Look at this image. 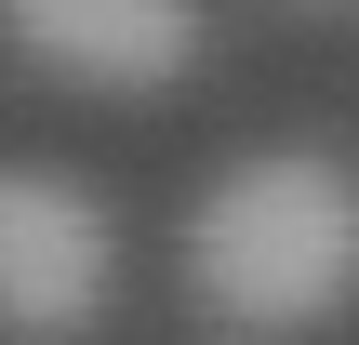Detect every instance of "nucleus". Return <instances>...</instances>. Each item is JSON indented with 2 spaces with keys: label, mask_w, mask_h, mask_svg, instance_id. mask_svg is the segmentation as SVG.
Here are the masks:
<instances>
[{
  "label": "nucleus",
  "mask_w": 359,
  "mask_h": 345,
  "mask_svg": "<svg viewBox=\"0 0 359 345\" xmlns=\"http://www.w3.org/2000/svg\"><path fill=\"white\" fill-rule=\"evenodd\" d=\"M187 306L213 345H306L359 306V173L333 146H253L187 213Z\"/></svg>",
  "instance_id": "obj_1"
},
{
  "label": "nucleus",
  "mask_w": 359,
  "mask_h": 345,
  "mask_svg": "<svg viewBox=\"0 0 359 345\" xmlns=\"http://www.w3.org/2000/svg\"><path fill=\"white\" fill-rule=\"evenodd\" d=\"M120 293V226L80 173L0 160V332L13 345H80Z\"/></svg>",
  "instance_id": "obj_2"
},
{
  "label": "nucleus",
  "mask_w": 359,
  "mask_h": 345,
  "mask_svg": "<svg viewBox=\"0 0 359 345\" xmlns=\"http://www.w3.org/2000/svg\"><path fill=\"white\" fill-rule=\"evenodd\" d=\"M13 53L80 93H147L173 66H200V13L187 0H13Z\"/></svg>",
  "instance_id": "obj_3"
}]
</instances>
